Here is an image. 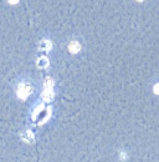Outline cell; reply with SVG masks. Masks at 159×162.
<instances>
[{
  "label": "cell",
  "mask_w": 159,
  "mask_h": 162,
  "mask_svg": "<svg viewBox=\"0 0 159 162\" xmlns=\"http://www.w3.org/2000/svg\"><path fill=\"white\" fill-rule=\"evenodd\" d=\"M72 51H76L78 50V45H77V42H72V47H71Z\"/></svg>",
  "instance_id": "cell-2"
},
{
  "label": "cell",
  "mask_w": 159,
  "mask_h": 162,
  "mask_svg": "<svg viewBox=\"0 0 159 162\" xmlns=\"http://www.w3.org/2000/svg\"><path fill=\"white\" fill-rule=\"evenodd\" d=\"M138 2H143V0H138Z\"/></svg>",
  "instance_id": "cell-4"
},
{
  "label": "cell",
  "mask_w": 159,
  "mask_h": 162,
  "mask_svg": "<svg viewBox=\"0 0 159 162\" xmlns=\"http://www.w3.org/2000/svg\"><path fill=\"white\" fill-rule=\"evenodd\" d=\"M9 3L13 4V5H15V4H18V3H19V0H9Z\"/></svg>",
  "instance_id": "cell-3"
},
{
  "label": "cell",
  "mask_w": 159,
  "mask_h": 162,
  "mask_svg": "<svg viewBox=\"0 0 159 162\" xmlns=\"http://www.w3.org/2000/svg\"><path fill=\"white\" fill-rule=\"evenodd\" d=\"M153 90H154V93H157V95H159V84H155V85H154Z\"/></svg>",
  "instance_id": "cell-1"
}]
</instances>
